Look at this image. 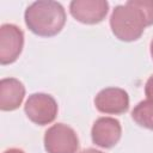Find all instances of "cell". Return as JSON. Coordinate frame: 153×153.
Segmentation results:
<instances>
[{
	"label": "cell",
	"instance_id": "cell-1",
	"mask_svg": "<svg viewBox=\"0 0 153 153\" xmlns=\"http://www.w3.org/2000/svg\"><path fill=\"white\" fill-rule=\"evenodd\" d=\"M153 24V0H128L117 5L110 16V27L116 38L133 42Z\"/></svg>",
	"mask_w": 153,
	"mask_h": 153
},
{
	"label": "cell",
	"instance_id": "cell-2",
	"mask_svg": "<svg viewBox=\"0 0 153 153\" xmlns=\"http://www.w3.org/2000/svg\"><path fill=\"white\" fill-rule=\"evenodd\" d=\"M24 20L29 30L35 35L51 37L63 29L66 12L63 6L57 1L38 0L25 10Z\"/></svg>",
	"mask_w": 153,
	"mask_h": 153
},
{
	"label": "cell",
	"instance_id": "cell-3",
	"mask_svg": "<svg viewBox=\"0 0 153 153\" xmlns=\"http://www.w3.org/2000/svg\"><path fill=\"white\" fill-rule=\"evenodd\" d=\"M44 148L47 153H76L79 139L73 128L56 123L44 134Z\"/></svg>",
	"mask_w": 153,
	"mask_h": 153
},
{
	"label": "cell",
	"instance_id": "cell-4",
	"mask_svg": "<svg viewBox=\"0 0 153 153\" xmlns=\"http://www.w3.org/2000/svg\"><path fill=\"white\" fill-rule=\"evenodd\" d=\"M57 110V103L54 97L41 92L29 96L24 105V111L27 118L38 126L51 123L56 118Z\"/></svg>",
	"mask_w": 153,
	"mask_h": 153
},
{
	"label": "cell",
	"instance_id": "cell-5",
	"mask_svg": "<svg viewBox=\"0 0 153 153\" xmlns=\"http://www.w3.org/2000/svg\"><path fill=\"white\" fill-rule=\"evenodd\" d=\"M24 47V32L14 24L0 26V63H13L22 54Z\"/></svg>",
	"mask_w": 153,
	"mask_h": 153
},
{
	"label": "cell",
	"instance_id": "cell-6",
	"mask_svg": "<svg viewBox=\"0 0 153 153\" xmlns=\"http://www.w3.org/2000/svg\"><path fill=\"white\" fill-rule=\"evenodd\" d=\"M109 2L106 0H73L69 12L74 19L82 24H98L108 14Z\"/></svg>",
	"mask_w": 153,
	"mask_h": 153
},
{
	"label": "cell",
	"instance_id": "cell-7",
	"mask_svg": "<svg viewBox=\"0 0 153 153\" xmlns=\"http://www.w3.org/2000/svg\"><path fill=\"white\" fill-rule=\"evenodd\" d=\"M94 105L99 112L121 115L129 109V96L123 88L106 87L97 93Z\"/></svg>",
	"mask_w": 153,
	"mask_h": 153
},
{
	"label": "cell",
	"instance_id": "cell-8",
	"mask_svg": "<svg viewBox=\"0 0 153 153\" xmlns=\"http://www.w3.org/2000/svg\"><path fill=\"white\" fill-rule=\"evenodd\" d=\"M122 127L114 117H99L92 126L91 137L93 143L102 148L114 147L121 139Z\"/></svg>",
	"mask_w": 153,
	"mask_h": 153
},
{
	"label": "cell",
	"instance_id": "cell-9",
	"mask_svg": "<svg viewBox=\"0 0 153 153\" xmlns=\"http://www.w3.org/2000/svg\"><path fill=\"white\" fill-rule=\"evenodd\" d=\"M25 97V87L16 78H4L0 81V109L13 111L18 109Z\"/></svg>",
	"mask_w": 153,
	"mask_h": 153
},
{
	"label": "cell",
	"instance_id": "cell-10",
	"mask_svg": "<svg viewBox=\"0 0 153 153\" xmlns=\"http://www.w3.org/2000/svg\"><path fill=\"white\" fill-rule=\"evenodd\" d=\"M131 118L143 128L153 130V100L140 102L131 111Z\"/></svg>",
	"mask_w": 153,
	"mask_h": 153
},
{
	"label": "cell",
	"instance_id": "cell-11",
	"mask_svg": "<svg viewBox=\"0 0 153 153\" xmlns=\"http://www.w3.org/2000/svg\"><path fill=\"white\" fill-rule=\"evenodd\" d=\"M145 94H146V97L148 99L153 100V74L146 81V85H145Z\"/></svg>",
	"mask_w": 153,
	"mask_h": 153
},
{
	"label": "cell",
	"instance_id": "cell-12",
	"mask_svg": "<svg viewBox=\"0 0 153 153\" xmlns=\"http://www.w3.org/2000/svg\"><path fill=\"white\" fill-rule=\"evenodd\" d=\"M4 153H25V152L19 148H10V149H6Z\"/></svg>",
	"mask_w": 153,
	"mask_h": 153
},
{
	"label": "cell",
	"instance_id": "cell-13",
	"mask_svg": "<svg viewBox=\"0 0 153 153\" xmlns=\"http://www.w3.org/2000/svg\"><path fill=\"white\" fill-rule=\"evenodd\" d=\"M80 153H103V152L102 151H98V149H94V148H87V149H84Z\"/></svg>",
	"mask_w": 153,
	"mask_h": 153
},
{
	"label": "cell",
	"instance_id": "cell-14",
	"mask_svg": "<svg viewBox=\"0 0 153 153\" xmlns=\"http://www.w3.org/2000/svg\"><path fill=\"white\" fill-rule=\"evenodd\" d=\"M149 51H151V56H152V60H153V39L151 41V45H149Z\"/></svg>",
	"mask_w": 153,
	"mask_h": 153
}]
</instances>
